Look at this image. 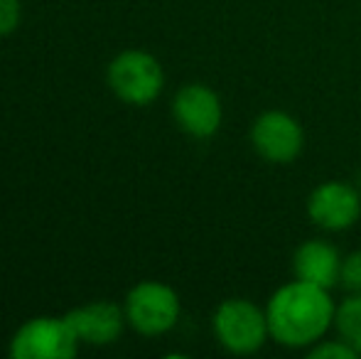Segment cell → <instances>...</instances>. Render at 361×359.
I'll list each match as a JSON object with an SVG mask.
<instances>
[{"instance_id":"cell-1","label":"cell","mask_w":361,"mask_h":359,"mask_svg":"<svg viewBox=\"0 0 361 359\" xmlns=\"http://www.w3.org/2000/svg\"><path fill=\"white\" fill-rule=\"evenodd\" d=\"M266 315L271 340L276 345L288 350H310L334 327L337 300L329 288L293 278L273 291L266 303Z\"/></svg>"},{"instance_id":"cell-2","label":"cell","mask_w":361,"mask_h":359,"mask_svg":"<svg viewBox=\"0 0 361 359\" xmlns=\"http://www.w3.org/2000/svg\"><path fill=\"white\" fill-rule=\"evenodd\" d=\"M212 335L224 352L236 357L256 355L271 340L266 305L248 298H226L212 315Z\"/></svg>"},{"instance_id":"cell-3","label":"cell","mask_w":361,"mask_h":359,"mask_svg":"<svg viewBox=\"0 0 361 359\" xmlns=\"http://www.w3.org/2000/svg\"><path fill=\"white\" fill-rule=\"evenodd\" d=\"M106 84L118 101L145 109L165 91V69L152 52L123 49L106 67Z\"/></svg>"},{"instance_id":"cell-4","label":"cell","mask_w":361,"mask_h":359,"mask_svg":"<svg viewBox=\"0 0 361 359\" xmlns=\"http://www.w3.org/2000/svg\"><path fill=\"white\" fill-rule=\"evenodd\" d=\"M128 327L140 337H162L177 327L182 300L172 286L162 281H138L123 298Z\"/></svg>"},{"instance_id":"cell-5","label":"cell","mask_w":361,"mask_h":359,"mask_svg":"<svg viewBox=\"0 0 361 359\" xmlns=\"http://www.w3.org/2000/svg\"><path fill=\"white\" fill-rule=\"evenodd\" d=\"M81 347L67 315H37L25 320L8 342L13 359H72Z\"/></svg>"},{"instance_id":"cell-6","label":"cell","mask_w":361,"mask_h":359,"mask_svg":"<svg viewBox=\"0 0 361 359\" xmlns=\"http://www.w3.org/2000/svg\"><path fill=\"white\" fill-rule=\"evenodd\" d=\"M251 148L271 165H290L305 150V128L293 114L281 109L263 111L251 123Z\"/></svg>"},{"instance_id":"cell-7","label":"cell","mask_w":361,"mask_h":359,"mask_svg":"<svg viewBox=\"0 0 361 359\" xmlns=\"http://www.w3.org/2000/svg\"><path fill=\"white\" fill-rule=\"evenodd\" d=\"M170 111L177 128L197 140L214 138L224 123L221 96L202 82H192L177 89Z\"/></svg>"},{"instance_id":"cell-8","label":"cell","mask_w":361,"mask_h":359,"mask_svg":"<svg viewBox=\"0 0 361 359\" xmlns=\"http://www.w3.org/2000/svg\"><path fill=\"white\" fill-rule=\"evenodd\" d=\"M307 217L322 231H347L361 219L359 185L344 180H327L307 197Z\"/></svg>"},{"instance_id":"cell-9","label":"cell","mask_w":361,"mask_h":359,"mask_svg":"<svg viewBox=\"0 0 361 359\" xmlns=\"http://www.w3.org/2000/svg\"><path fill=\"white\" fill-rule=\"evenodd\" d=\"M67 320L72 322L76 337L86 347H111L123 337L126 327V312L123 303L114 300H89L84 305H76L67 312Z\"/></svg>"},{"instance_id":"cell-10","label":"cell","mask_w":361,"mask_h":359,"mask_svg":"<svg viewBox=\"0 0 361 359\" xmlns=\"http://www.w3.org/2000/svg\"><path fill=\"white\" fill-rule=\"evenodd\" d=\"M342 259L344 256L334 244L324 239H307L293 254V276L334 291L339 286Z\"/></svg>"},{"instance_id":"cell-11","label":"cell","mask_w":361,"mask_h":359,"mask_svg":"<svg viewBox=\"0 0 361 359\" xmlns=\"http://www.w3.org/2000/svg\"><path fill=\"white\" fill-rule=\"evenodd\" d=\"M334 330L342 340H347L361 357V293H349L337 303Z\"/></svg>"},{"instance_id":"cell-12","label":"cell","mask_w":361,"mask_h":359,"mask_svg":"<svg viewBox=\"0 0 361 359\" xmlns=\"http://www.w3.org/2000/svg\"><path fill=\"white\" fill-rule=\"evenodd\" d=\"M310 357L312 359H357L359 352L354 350L352 345H349L347 340H342V337H334V340H319L317 345L310 347Z\"/></svg>"},{"instance_id":"cell-13","label":"cell","mask_w":361,"mask_h":359,"mask_svg":"<svg viewBox=\"0 0 361 359\" xmlns=\"http://www.w3.org/2000/svg\"><path fill=\"white\" fill-rule=\"evenodd\" d=\"M339 286L347 293H361V251H352L342 259Z\"/></svg>"},{"instance_id":"cell-14","label":"cell","mask_w":361,"mask_h":359,"mask_svg":"<svg viewBox=\"0 0 361 359\" xmlns=\"http://www.w3.org/2000/svg\"><path fill=\"white\" fill-rule=\"evenodd\" d=\"M23 23V0H0V37H10Z\"/></svg>"}]
</instances>
